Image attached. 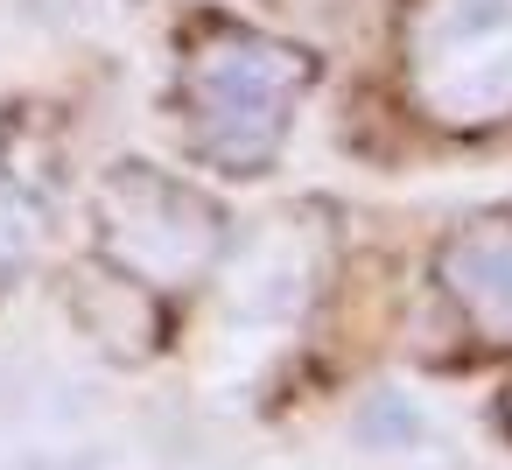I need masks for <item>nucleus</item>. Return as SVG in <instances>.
I'll list each match as a JSON object with an SVG mask.
<instances>
[{"label":"nucleus","mask_w":512,"mask_h":470,"mask_svg":"<svg viewBox=\"0 0 512 470\" xmlns=\"http://www.w3.org/2000/svg\"><path fill=\"white\" fill-rule=\"evenodd\" d=\"M505 414H512V386H505Z\"/></svg>","instance_id":"obj_8"},{"label":"nucleus","mask_w":512,"mask_h":470,"mask_svg":"<svg viewBox=\"0 0 512 470\" xmlns=\"http://www.w3.org/2000/svg\"><path fill=\"white\" fill-rule=\"evenodd\" d=\"M435 288L470 323L477 344L512 351V225L470 218L435 246Z\"/></svg>","instance_id":"obj_4"},{"label":"nucleus","mask_w":512,"mask_h":470,"mask_svg":"<svg viewBox=\"0 0 512 470\" xmlns=\"http://www.w3.org/2000/svg\"><path fill=\"white\" fill-rule=\"evenodd\" d=\"M407 99L428 127L484 134L512 120V0H421L407 36Z\"/></svg>","instance_id":"obj_2"},{"label":"nucleus","mask_w":512,"mask_h":470,"mask_svg":"<svg viewBox=\"0 0 512 470\" xmlns=\"http://www.w3.org/2000/svg\"><path fill=\"white\" fill-rule=\"evenodd\" d=\"M29 239H36V225H29V211L0 190V288H8L15 274H22V260H29Z\"/></svg>","instance_id":"obj_7"},{"label":"nucleus","mask_w":512,"mask_h":470,"mask_svg":"<svg viewBox=\"0 0 512 470\" xmlns=\"http://www.w3.org/2000/svg\"><path fill=\"white\" fill-rule=\"evenodd\" d=\"M323 260H330V239L309 232V218H267L232 253V309L253 323L302 316L316 281H323Z\"/></svg>","instance_id":"obj_5"},{"label":"nucleus","mask_w":512,"mask_h":470,"mask_svg":"<svg viewBox=\"0 0 512 470\" xmlns=\"http://www.w3.org/2000/svg\"><path fill=\"white\" fill-rule=\"evenodd\" d=\"M71 302H78V323H85L106 351H120V358H141V351L162 337L155 288H148V281H134V274H120L113 260L85 267V274H78V288H71Z\"/></svg>","instance_id":"obj_6"},{"label":"nucleus","mask_w":512,"mask_h":470,"mask_svg":"<svg viewBox=\"0 0 512 470\" xmlns=\"http://www.w3.org/2000/svg\"><path fill=\"white\" fill-rule=\"evenodd\" d=\"M302 92H309V50L239 29V22L204 29L176 78V113H183L190 155L225 176H260L281 155L288 113Z\"/></svg>","instance_id":"obj_1"},{"label":"nucleus","mask_w":512,"mask_h":470,"mask_svg":"<svg viewBox=\"0 0 512 470\" xmlns=\"http://www.w3.org/2000/svg\"><path fill=\"white\" fill-rule=\"evenodd\" d=\"M92 211H99V253H106L120 274L148 281L155 295L204 281V274L225 260V246H232L225 211H218L197 183L162 176V169H148V162L106 169Z\"/></svg>","instance_id":"obj_3"}]
</instances>
